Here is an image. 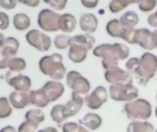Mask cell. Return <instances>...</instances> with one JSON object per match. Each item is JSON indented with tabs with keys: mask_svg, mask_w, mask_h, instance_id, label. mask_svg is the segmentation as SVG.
Segmentation results:
<instances>
[{
	"mask_svg": "<svg viewBox=\"0 0 157 132\" xmlns=\"http://www.w3.org/2000/svg\"><path fill=\"white\" fill-rule=\"evenodd\" d=\"M147 21H148V23H149L150 26H152L154 28H157V11L155 12L154 14H151L148 17Z\"/></svg>",
	"mask_w": 157,
	"mask_h": 132,
	"instance_id": "40",
	"label": "cell"
},
{
	"mask_svg": "<svg viewBox=\"0 0 157 132\" xmlns=\"http://www.w3.org/2000/svg\"><path fill=\"white\" fill-rule=\"evenodd\" d=\"M12 108L10 106V102L6 97L0 98V118L5 119L11 115Z\"/></svg>",
	"mask_w": 157,
	"mask_h": 132,
	"instance_id": "32",
	"label": "cell"
},
{
	"mask_svg": "<svg viewBox=\"0 0 157 132\" xmlns=\"http://www.w3.org/2000/svg\"><path fill=\"white\" fill-rule=\"evenodd\" d=\"M19 3H22V4H25V5H28L29 6H37L39 4H40V1L39 0H22V1H18Z\"/></svg>",
	"mask_w": 157,
	"mask_h": 132,
	"instance_id": "41",
	"label": "cell"
},
{
	"mask_svg": "<svg viewBox=\"0 0 157 132\" xmlns=\"http://www.w3.org/2000/svg\"><path fill=\"white\" fill-rule=\"evenodd\" d=\"M98 18L94 14L91 13H86L83 14L80 17V21H79V25H80V28L86 32V33H93L97 30L98 28Z\"/></svg>",
	"mask_w": 157,
	"mask_h": 132,
	"instance_id": "15",
	"label": "cell"
},
{
	"mask_svg": "<svg viewBox=\"0 0 157 132\" xmlns=\"http://www.w3.org/2000/svg\"><path fill=\"white\" fill-rule=\"evenodd\" d=\"M13 25L17 30H26L30 26V18L24 13H17L13 17Z\"/></svg>",
	"mask_w": 157,
	"mask_h": 132,
	"instance_id": "25",
	"label": "cell"
},
{
	"mask_svg": "<svg viewBox=\"0 0 157 132\" xmlns=\"http://www.w3.org/2000/svg\"><path fill=\"white\" fill-rule=\"evenodd\" d=\"M156 98H157V95H156ZM155 116L157 117V107H156V109H155Z\"/></svg>",
	"mask_w": 157,
	"mask_h": 132,
	"instance_id": "46",
	"label": "cell"
},
{
	"mask_svg": "<svg viewBox=\"0 0 157 132\" xmlns=\"http://www.w3.org/2000/svg\"><path fill=\"white\" fill-rule=\"evenodd\" d=\"M80 122L82 125H84L88 130H96L101 126L102 119H101L100 116L96 113H87L85 115L83 119L80 120Z\"/></svg>",
	"mask_w": 157,
	"mask_h": 132,
	"instance_id": "22",
	"label": "cell"
},
{
	"mask_svg": "<svg viewBox=\"0 0 157 132\" xmlns=\"http://www.w3.org/2000/svg\"><path fill=\"white\" fill-rule=\"evenodd\" d=\"M19 43L17 39L13 37H7L6 39V42L1 49V59H0V68L5 69L8 67L9 62L15 58Z\"/></svg>",
	"mask_w": 157,
	"mask_h": 132,
	"instance_id": "9",
	"label": "cell"
},
{
	"mask_svg": "<svg viewBox=\"0 0 157 132\" xmlns=\"http://www.w3.org/2000/svg\"><path fill=\"white\" fill-rule=\"evenodd\" d=\"M25 119L27 121H32V122L40 124L45 120V115L40 109H31L26 113Z\"/></svg>",
	"mask_w": 157,
	"mask_h": 132,
	"instance_id": "29",
	"label": "cell"
},
{
	"mask_svg": "<svg viewBox=\"0 0 157 132\" xmlns=\"http://www.w3.org/2000/svg\"><path fill=\"white\" fill-rule=\"evenodd\" d=\"M93 54L102 58V66L107 71L110 68L117 67L120 61L127 59L130 54V48L121 43H105L96 47Z\"/></svg>",
	"mask_w": 157,
	"mask_h": 132,
	"instance_id": "2",
	"label": "cell"
},
{
	"mask_svg": "<svg viewBox=\"0 0 157 132\" xmlns=\"http://www.w3.org/2000/svg\"><path fill=\"white\" fill-rule=\"evenodd\" d=\"M87 51H88V49L86 47L80 45V44H73L70 46L68 57L72 62L75 63H79V62H84L86 59Z\"/></svg>",
	"mask_w": 157,
	"mask_h": 132,
	"instance_id": "17",
	"label": "cell"
},
{
	"mask_svg": "<svg viewBox=\"0 0 157 132\" xmlns=\"http://www.w3.org/2000/svg\"><path fill=\"white\" fill-rule=\"evenodd\" d=\"M51 7L55 10H63L67 4L66 0H52V1H45Z\"/></svg>",
	"mask_w": 157,
	"mask_h": 132,
	"instance_id": "36",
	"label": "cell"
},
{
	"mask_svg": "<svg viewBox=\"0 0 157 132\" xmlns=\"http://www.w3.org/2000/svg\"><path fill=\"white\" fill-rule=\"evenodd\" d=\"M71 37L65 34H59L55 37L53 43L54 46L59 49V50H65L69 46V41H70Z\"/></svg>",
	"mask_w": 157,
	"mask_h": 132,
	"instance_id": "31",
	"label": "cell"
},
{
	"mask_svg": "<svg viewBox=\"0 0 157 132\" xmlns=\"http://www.w3.org/2000/svg\"><path fill=\"white\" fill-rule=\"evenodd\" d=\"M0 28L1 29H6L8 25H9V18L8 16L4 13V12H0Z\"/></svg>",
	"mask_w": 157,
	"mask_h": 132,
	"instance_id": "38",
	"label": "cell"
},
{
	"mask_svg": "<svg viewBox=\"0 0 157 132\" xmlns=\"http://www.w3.org/2000/svg\"><path fill=\"white\" fill-rule=\"evenodd\" d=\"M153 40H154L155 48H157V29L153 31Z\"/></svg>",
	"mask_w": 157,
	"mask_h": 132,
	"instance_id": "44",
	"label": "cell"
},
{
	"mask_svg": "<svg viewBox=\"0 0 157 132\" xmlns=\"http://www.w3.org/2000/svg\"><path fill=\"white\" fill-rule=\"evenodd\" d=\"M51 117L52 120L58 124H61L64 120H66L69 117L67 115L65 105H62V104L55 105L51 110Z\"/></svg>",
	"mask_w": 157,
	"mask_h": 132,
	"instance_id": "23",
	"label": "cell"
},
{
	"mask_svg": "<svg viewBox=\"0 0 157 132\" xmlns=\"http://www.w3.org/2000/svg\"><path fill=\"white\" fill-rule=\"evenodd\" d=\"M126 68L129 73L135 75L140 85H146L156 73L157 57L151 52H145L141 59L137 57L129 59Z\"/></svg>",
	"mask_w": 157,
	"mask_h": 132,
	"instance_id": "1",
	"label": "cell"
},
{
	"mask_svg": "<svg viewBox=\"0 0 157 132\" xmlns=\"http://www.w3.org/2000/svg\"><path fill=\"white\" fill-rule=\"evenodd\" d=\"M156 0H140L138 3L139 8L144 12H148L153 10L156 6Z\"/></svg>",
	"mask_w": 157,
	"mask_h": 132,
	"instance_id": "35",
	"label": "cell"
},
{
	"mask_svg": "<svg viewBox=\"0 0 157 132\" xmlns=\"http://www.w3.org/2000/svg\"><path fill=\"white\" fill-rule=\"evenodd\" d=\"M42 90L47 96L49 101L54 102L63 96L64 92V86L61 82L49 81L42 86Z\"/></svg>",
	"mask_w": 157,
	"mask_h": 132,
	"instance_id": "14",
	"label": "cell"
},
{
	"mask_svg": "<svg viewBox=\"0 0 157 132\" xmlns=\"http://www.w3.org/2000/svg\"><path fill=\"white\" fill-rule=\"evenodd\" d=\"M5 42H6V38H5L4 35L1 33V34H0V48H2V47L4 46Z\"/></svg>",
	"mask_w": 157,
	"mask_h": 132,
	"instance_id": "45",
	"label": "cell"
},
{
	"mask_svg": "<svg viewBox=\"0 0 157 132\" xmlns=\"http://www.w3.org/2000/svg\"><path fill=\"white\" fill-rule=\"evenodd\" d=\"M60 17L61 15L52 9H42L38 16V24L41 29L49 32H54L59 30Z\"/></svg>",
	"mask_w": 157,
	"mask_h": 132,
	"instance_id": "7",
	"label": "cell"
},
{
	"mask_svg": "<svg viewBox=\"0 0 157 132\" xmlns=\"http://www.w3.org/2000/svg\"><path fill=\"white\" fill-rule=\"evenodd\" d=\"M134 43L139 44L142 48L148 51L155 49L153 40V32L147 28H138L135 30Z\"/></svg>",
	"mask_w": 157,
	"mask_h": 132,
	"instance_id": "13",
	"label": "cell"
},
{
	"mask_svg": "<svg viewBox=\"0 0 157 132\" xmlns=\"http://www.w3.org/2000/svg\"><path fill=\"white\" fill-rule=\"evenodd\" d=\"M0 132H16V130H15V128H13L11 126H6V127L3 128Z\"/></svg>",
	"mask_w": 157,
	"mask_h": 132,
	"instance_id": "43",
	"label": "cell"
},
{
	"mask_svg": "<svg viewBox=\"0 0 157 132\" xmlns=\"http://www.w3.org/2000/svg\"><path fill=\"white\" fill-rule=\"evenodd\" d=\"M18 1H14V0H0V6L6 9H13Z\"/></svg>",
	"mask_w": 157,
	"mask_h": 132,
	"instance_id": "37",
	"label": "cell"
},
{
	"mask_svg": "<svg viewBox=\"0 0 157 132\" xmlns=\"http://www.w3.org/2000/svg\"><path fill=\"white\" fill-rule=\"evenodd\" d=\"M155 132H157V130H155Z\"/></svg>",
	"mask_w": 157,
	"mask_h": 132,
	"instance_id": "47",
	"label": "cell"
},
{
	"mask_svg": "<svg viewBox=\"0 0 157 132\" xmlns=\"http://www.w3.org/2000/svg\"><path fill=\"white\" fill-rule=\"evenodd\" d=\"M96 42L95 38L89 34V33H85L82 35H76L75 37H72L69 41V46L73 44H80L88 49V51L93 49V46Z\"/></svg>",
	"mask_w": 157,
	"mask_h": 132,
	"instance_id": "21",
	"label": "cell"
},
{
	"mask_svg": "<svg viewBox=\"0 0 157 132\" xmlns=\"http://www.w3.org/2000/svg\"><path fill=\"white\" fill-rule=\"evenodd\" d=\"M26 40L31 46H33L40 51H47L52 45V40L50 37L44 32L37 29L29 30L26 34Z\"/></svg>",
	"mask_w": 157,
	"mask_h": 132,
	"instance_id": "8",
	"label": "cell"
},
{
	"mask_svg": "<svg viewBox=\"0 0 157 132\" xmlns=\"http://www.w3.org/2000/svg\"><path fill=\"white\" fill-rule=\"evenodd\" d=\"M6 82L10 86L14 87L16 91H20V92L28 93L31 85L29 77L23 75L19 73H14L11 71L6 74Z\"/></svg>",
	"mask_w": 157,
	"mask_h": 132,
	"instance_id": "11",
	"label": "cell"
},
{
	"mask_svg": "<svg viewBox=\"0 0 157 132\" xmlns=\"http://www.w3.org/2000/svg\"><path fill=\"white\" fill-rule=\"evenodd\" d=\"M29 94L30 105H33L37 107L41 108V107H45L50 103V101H49L47 96L45 95L44 91L42 90V88L39 89V90H32Z\"/></svg>",
	"mask_w": 157,
	"mask_h": 132,
	"instance_id": "19",
	"label": "cell"
},
{
	"mask_svg": "<svg viewBox=\"0 0 157 132\" xmlns=\"http://www.w3.org/2000/svg\"><path fill=\"white\" fill-rule=\"evenodd\" d=\"M9 102L15 108L22 109L30 104L29 94L27 92L14 91L9 96Z\"/></svg>",
	"mask_w": 157,
	"mask_h": 132,
	"instance_id": "16",
	"label": "cell"
},
{
	"mask_svg": "<svg viewBox=\"0 0 157 132\" xmlns=\"http://www.w3.org/2000/svg\"><path fill=\"white\" fill-rule=\"evenodd\" d=\"M127 132H155L154 127L147 121L135 120L129 124Z\"/></svg>",
	"mask_w": 157,
	"mask_h": 132,
	"instance_id": "24",
	"label": "cell"
},
{
	"mask_svg": "<svg viewBox=\"0 0 157 132\" xmlns=\"http://www.w3.org/2000/svg\"><path fill=\"white\" fill-rule=\"evenodd\" d=\"M39 67L43 74L58 82L63 79L66 74V69L63 63V56L59 53L43 56L39 62Z\"/></svg>",
	"mask_w": 157,
	"mask_h": 132,
	"instance_id": "3",
	"label": "cell"
},
{
	"mask_svg": "<svg viewBox=\"0 0 157 132\" xmlns=\"http://www.w3.org/2000/svg\"><path fill=\"white\" fill-rule=\"evenodd\" d=\"M120 21L123 27L134 28L139 22V17L134 11H127L121 17Z\"/></svg>",
	"mask_w": 157,
	"mask_h": 132,
	"instance_id": "26",
	"label": "cell"
},
{
	"mask_svg": "<svg viewBox=\"0 0 157 132\" xmlns=\"http://www.w3.org/2000/svg\"><path fill=\"white\" fill-rule=\"evenodd\" d=\"M83 105H84V99L82 98V96L80 95L72 92V97L65 105L68 117L71 118L75 116L80 111Z\"/></svg>",
	"mask_w": 157,
	"mask_h": 132,
	"instance_id": "18",
	"label": "cell"
},
{
	"mask_svg": "<svg viewBox=\"0 0 157 132\" xmlns=\"http://www.w3.org/2000/svg\"><path fill=\"white\" fill-rule=\"evenodd\" d=\"M39 127L38 123L32 122V121H25L21 123L18 127L17 132H35Z\"/></svg>",
	"mask_w": 157,
	"mask_h": 132,
	"instance_id": "34",
	"label": "cell"
},
{
	"mask_svg": "<svg viewBox=\"0 0 157 132\" xmlns=\"http://www.w3.org/2000/svg\"><path fill=\"white\" fill-rule=\"evenodd\" d=\"M81 3L83 6H85L87 8H93L97 6V5L98 4V0H82Z\"/></svg>",
	"mask_w": 157,
	"mask_h": 132,
	"instance_id": "39",
	"label": "cell"
},
{
	"mask_svg": "<svg viewBox=\"0 0 157 132\" xmlns=\"http://www.w3.org/2000/svg\"><path fill=\"white\" fill-rule=\"evenodd\" d=\"M26 62L22 58H14L12 59L9 63H8V68L9 71L14 72V73H20L25 70L26 68Z\"/></svg>",
	"mask_w": 157,
	"mask_h": 132,
	"instance_id": "30",
	"label": "cell"
},
{
	"mask_svg": "<svg viewBox=\"0 0 157 132\" xmlns=\"http://www.w3.org/2000/svg\"><path fill=\"white\" fill-rule=\"evenodd\" d=\"M139 3V1L136 0H112L109 2V8L112 13H118L123 10L125 7H127L131 4Z\"/></svg>",
	"mask_w": 157,
	"mask_h": 132,
	"instance_id": "28",
	"label": "cell"
},
{
	"mask_svg": "<svg viewBox=\"0 0 157 132\" xmlns=\"http://www.w3.org/2000/svg\"><path fill=\"white\" fill-rule=\"evenodd\" d=\"M124 112L130 119H148L152 115V106L145 99H137L125 104Z\"/></svg>",
	"mask_w": 157,
	"mask_h": 132,
	"instance_id": "4",
	"label": "cell"
},
{
	"mask_svg": "<svg viewBox=\"0 0 157 132\" xmlns=\"http://www.w3.org/2000/svg\"><path fill=\"white\" fill-rule=\"evenodd\" d=\"M138 89L132 84L111 85L109 87V96L115 101L132 102L138 96Z\"/></svg>",
	"mask_w": 157,
	"mask_h": 132,
	"instance_id": "5",
	"label": "cell"
},
{
	"mask_svg": "<svg viewBox=\"0 0 157 132\" xmlns=\"http://www.w3.org/2000/svg\"><path fill=\"white\" fill-rule=\"evenodd\" d=\"M107 31L108 33L114 38H121V34H122V30H123V27L121 24L120 19H111L108 22L107 24Z\"/></svg>",
	"mask_w": 157,
	"mask_h": 132,
	"instance_id": "27",
	"label": "cell"
},
{
	"mask_svg": "<svg viewBox=\"0 0 157 132\" xmlns=\"http://www.w3.org/2000/svg\"><path fill=\"white\" fill-rule=\"evenodd\" d=\"M109 95L108 91L104 86H98L95 90L90 94L87 95L85 98L86 106L91 109H98L102 105H104L108 100Z\"/></svg>",
	"mask_w": 157,
	"mask_h": 132,
	"instance_id": "12",
	"label": "cell"
},
{
	"mask_svg": "<svg viewBox=\"0 0 157 132\" xmlns=\"http://www.w3.org/2000/svg\"><path fill=\"white\" fill-rule=\"evenodd\" d=\"M76 28V18L71 14H63L61 15L59 20V29L66 32L71 33Z\"/></svg>",
	"mask_w": 157,
	"mask_h": 132,
	"instance_id": "20",
	"label": "cell"
},
{
	"mask_svg": "<svg viewBox=\"0 0 157 132\" xmlns=\"http://www.w3.org/2000/svg\"><path fill=\"white\" fill-rule=\"evenodd\" d=\"M66 85L69 88L80 96H86L90 91L89 81L76 71H71L66 75Z\"/></svg>",
	"mask_w": 157,
	"mask_h": 132,
	"instance_id": "6",
	"label": "cell"
},
{
	"mask_svg": "<svg viewBox=\"0 0 157 132\" xmlns=\"http://www.w3.org/2000/svg\"><path fill=\"white\" fill-rule=\"evenodd\" d=\"M105 78L111 85L132 84V75L128 71L121 69L119 66L110 68L106 71Z\"/></svg>",
	"mask_w": 157,
	"mask_h": 132,
	"instance_id": "10",
	"label": "cell"
},
{
	"mask_svg": "<svg viewBox=\"0 0 157 132\" xmlns=\"http://www.w3.org/2000/svg\"><path fill=\"white\" fill-rule=\"evenodd\" d=\"M38 132H58L57 130L53 127H48V128H45V129H42L40 130H39Z\"/></svg>",
	"mask_w": 157,
	"mask_h": 132,
	"instance_id": "42",
	"label": "cell"
},
{
	"mask_svg": "<svg viewBox=\"0 0 157 132\" xmlns=\"http://www.w3.org/2000/svg\"><path fill=\"white\" fill-rule=\"evenodd\" d=\"M63 132H89L84 127L75 122H66L62 127Z\"/></svg>",
	"mask_w": 157,
	"mask_h": 132,
	"instance_id": "33",
	"label": "cell"
}]
</instances>
